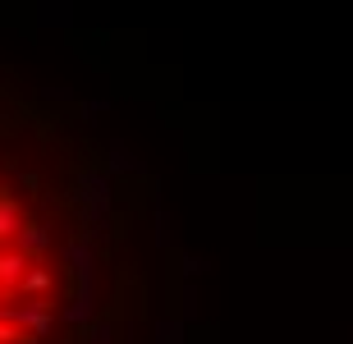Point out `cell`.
Instances as JSON below:
<instances>
[{
    "mask_svg": "<svg viewBox=\"0 0 353 344\" xmlns=\"http://www.w3.org/2000/svg\"><path fill=\"white\" fill-rule=\"evenodd\" d=\"M14 248L23 252V257H32V262H41L46 248H51V230H46V225H23L19 239H14Z\"/></svg>",
    "mask_w": 353,
    "mask_h": 344,
    "instance_id": "3957f363",
    "label": "cell"
},
{
    "mask_svg": "<svg viewBox=\"0 0 353 344\" xmlns=\"http://www.w3.org/2000/svg\"><path fill=\"white\" fill-rule=\"evenodd\" d=\"M28 271H32V257H23L19 248L0 252V290H5V294H23Z\"/></svg>",
    "mask_w": 353,
    "mask_h": 344,
    "instance_id": "7a4b0ae2",
    "label": "cell"
},
{
    "mask_svg": "<svg viewBox=\"0 0 353 344\" xmlns=\"http://www.w3.org/2000/svg\"><path fill=\"white\" fill-rule=\"evenodd\" d=\"M0 317L10 321V326H19V331H23L32 344H41L46 335H51V326H55V303H51V299H28V303H0Z\"/></svg>",
    "mask_w": 353,
    "mask_h": 344,
    "instance_id": "6da1fadb",
    "label": "cell"
},
{
    "mask_svg": "<svg viewBox=\"0 0 353 344\" xmlns=\"http://www.w3.org/2000/svg\"><path fill=\"white\" fill-rule=\"evenodd\" d=\"M0 299H5V290H0Z\"/></svg>",
    "mask_w": 353,
    "mask_h": 344,
    "instance_id": "8992f818",
    "label": "cell"
},
{
    "mask_svg": "<svg viewBox=\"0 0 353 344\" xmlns=\"http://www.w3.org/2000/svg\"><path fill=\"white\" fill-rule=\"evenodd\" d=\"M23 225H28V221H23V207H19V202L0 188V243H14Z\"/></svg>",
    "mask_w": 353,
    "mask_h": 344,
    "instance_id": "277c9868",
    "label": "cell"
},
{
    "mask_svg": "<svg viewBox=\"0 0 353 344\" xmlns=\"http://www.w3.org/2000/svg\"><path fill=\"white\" fill-rule=\"evenodd\" d=\"M51 290H55V271L46 262H32V271L23 280V294L28 299H51Z\"/></svg>",
    "mask_w": 353,
    "mask_h": 344,
    "instance_id": "5b68a950",
    "label": "cell"
}]
</instances>
